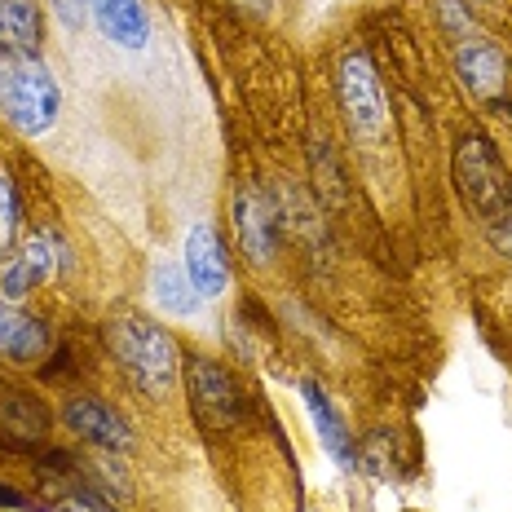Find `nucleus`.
Segmentation results:
<instances>
[{"label": "nucleus", "mask_w": 512, "mask_h": 512, "mask_svg": "<svg viewBox=\"0 0 512 512\" xmlns=\"http://www.w3.org/2000/svg\"><path fill=\"white\" fill-rule=\"evenodd\" d=\"M490 226H495V230H490V239H495V248L512 256V208H508V212H499V217L490 221Z\"/></svg>", "instance_id": "19"}, {"label": "nucleus", "mask_w": 512, "mask_h": 512, "mask_svg": "<svg viewBox=\"0 0 512 512\" xmlns=\"http://www.w3.org/2000/svg\"><path fill=\"white\" fill-rule=\"evenodd\" d=\"M40 0H0V53L9 62H31L40 53Z\"/></svg>", "instance_id": "9"}, {"label": "nucleus", "mask_w": 512, "mask_h": 512, "mask_svg": "<svg viewBox=\"0 0 512 512\" xmlns=\"http://www.w3.org/2000/svg\"><path fill=\"white\" fill-rule=\"evenodd\" d=\"M58 106H62L58 80H53V71H49L40 58L14 62V67H9V98H5V111H9V120L23 128L27 137L49 133L53 120H58Z\"/></svg>", "instance_id": "4"}, {"label": "nucleus", "mask_w": 512, "mask_h": 512, "mask_svg": "<svg viewBox=\"0 0 512 512\" xmlns=\"http://www.w3.org/2000/svg\"><path fill=\"white\" fill-rule=\"evenodd\" d=\"M67 508L71 512H115L111 499H102L98 490H89V486H71L67 490Z\"/></svg>", "instance_id": "18"}, {"label": "nucleus", "mask_w": 512, "mask_h": 512, "mask_svg": "<svg viewBox=\"0 0 512 512\" xmlns=\"http://www.w3.org/2000/svg\"><path fill=\"white\" fill-rule=\"evenodd\" d=\"M62 420L71 433H80L84 442L102 446V451H128V424L98 398H71L62 407Z\"/></svg>", "instance_id": "8"}, {"label": "nucleus", "mask_w": 512, "mask_h": 512, "mask_svg": "<svg viewBox=\"0 0 512 512\" xmlns=\"http://www.w3.org/2000/svg\"><path fill=\"white\" fill-rule=\"evenodd\" d=\"M155 301L168 309V314H177V318H190L199 309V287L190 283V274H186V265H155Z\"/></svg>", "instance_id": "16"}, {"label": "nucleus", "mask_w": 512, "mask_h": 512, "mask_svg": "<svg viewBox=\"0 0 512 512\" xmlns=\"http://www.w3.org/2000/svg\"><path fill=\"white\" fill-rule=\"evenodd\" d=\"M186 393H190V411L204 424L208 433H230L243 420V393L234 376L221 362L212 358H190L186 362Z\"/></svg>", "instance_id": "3"}, {"label": "nucleus", "mask_w": 512, "mask_h": 512, "mask_svg": "<svg viewBox=\"0 0 512 512\" xmlns=\"http://www.w3.org/2000/svg\"><path fill=\"white\" fill-rule=\"evenodd\" d=\"M340 102H345L358 133H380L384 98H380V80H376V67H371L367 53H349V58L340 62Z\"/></svg>", "instance_id": "5"}, {"label": "nucleus", "mask_w": 512, "mask_h": 512, "mask_svg": "<svg viewBox=\"0 0 512 512\" xmlns=\"http://www.w3.org/2000/svg\"><path fill=\"white\" fill-rule=\"evenodd\" d=\"M455 190L482 221H495L512 208V173L486 133H464L455 146Z\"/></svg>", "instance_id": "2"}, {"label": "nucleus", "mask_w": 512, "mask_h": 512, "mask_svg": "<svg viewBox=\"0 0 512 512\" xmlns=\"http://www.w3.org/2000/svg\"><path fill=\"white\" fill-rule=\"evenodd\" d=\"M53 5H58L62 23H67V27H80V23H84V14L93 9V0H53Z\"/></svg>", "instance_id": "20"}, {"label": "nucleus", "mask_w": 512, "mask_h": 512, "mask_svg": "<svg viewBox=\"0 0 512 512\" xmlns=\"http://www.w3.org/2000/svg\"><path fill=\"white\" fill-rule=\"evenodd\" d=\"M93 18H98L102 36L124 49H142L146 36H151L142 0H93Z\"/></svg>", "instance_id": "14"}, {"label": "nucleus", "mask_w": 512, "mask_h": 512, "mask_svg": "<svg viewBox=\"0 0 512 512\" xmlns=\"http://www.w3.org/2000/svg\"><path fill=\"white\" fill-rule=\"evenodd\" d=\"M106 345H111L115 362L124 367V376L142 393L164 398V393L173 389L181 358H177L173 336H168L164 327L146 323V318H137V314H120L106 323Z\"/></svg>", "instance_id": "1"}, {"label": "nucleus", "mask_w": 512, "mask_h": 512, "mask_svg": "<svg viewBox=\"0 0 512 512\" xmlns=\"http://www.w3.org/2000/svg\"><path fill=\"white\" fill-rule=\"evenodd\" d=\"M234 226H239V243L252 261H270L274 252V208L261 190H243L234 204Z\"/></svg>", "instance_id": "13"}, {"label": "nucleus", "mask_w": 512, "mask_h": 512, "mask_svg": "<svg viewBox=\"0 0 512 512\" xmlns=\"http://www.w3.org/2000/svg\"><path fill=\"white\" fill-rule=\"evenodd\" d=\"M18 239V195H14V181L0 173V252Z\"/></svg>", "instance_id": "17"}, {"label": "nucleus", "mask_w": 512, "mask_h": 512, "mask_svg": "<svg viewBox=\"0 0 512 512\" xmlns=\"http://www.w3.org/2000/svg\"><path fill=\"white\" fill-rule=\"evenodd\" d=\"M49 345H53L49 327L36 323L31 314H23L9 296H0V354L14 362H36L49 354Z\"/></svg>", "instance_id": "10"}, {"label": "nucleus", "mask_w": 512, "mask_h": 512, "mask_svg": "<svg viewBox=\"0 0 512 512\" xmlns=\"http://www.w3.org/2000/svg\"><path fill=\"white\" fill-rule=\"evenodd\" d=\"M455 71H460L468 93H477V98H495L508 80L504 53L490 45V40H464L460 53H455Z\"/></svg>", "instance_id": "11"}, {"label": "nucleus", "mask_w": 512, "mask_h": 512, "mask_svg": "<svg viewBox=\"0 0 512 512\" xmlns=\"http://www.w3.org/2000/svg\"><path fill=\"white\" fill-rule=\"evenodd\" d=\"M49 433V411L36 393H27L23 384L0 380V437L9 446H36Z\"/></svg>", "instance_id": "6"}, {"label": "nucleus", "mask_w": 512, "mask_h": 512, "mask_svg": "<svg viewBox=\"0 0 512 512\" xmlns=\"http://www.w3.org/2000/svg\"><path fill=\"white\" fill-rule=\"evenodd\" d=\"M186 274L199 287V296H221L230 283V256L226 243L212 226H195L186 239Z\"/></svg>", "instance_id": "7"}, {"label": "nucleus", "mask_w": 512, "mask_h": 512, "mask_svg": "<svg viewBox=\"0 0 512 512\" xmlns=\"http://www.w3.org/2000/svg\"><path fill=\"white\" fill-rule=\"evenodd\" d=\"M49 274H53V243L45 234H31L27 248L18 256H9V265H0V296L18 301V296H27L36 283H45Z\"/></svg>", "instance_id": "12"}, {"label": "nucleus", "mask_w": 512, "mask_h": 512, "mask_svg": "<svg viewBox=\"0 0 512 512\" xmlns=\"http://www.w3.org/2000/svg\"><path fill=\"white\" fill-rule=\"evenodd\" d=\"M305 402H309V415H314V424H318V437H323L327 455H332L336 464L354 468V442H349V433H345V424H340L336 407H332V402L323 398V389H318V384H305Z\"/></svg>", "instance_id": "15"}]
</instances>
